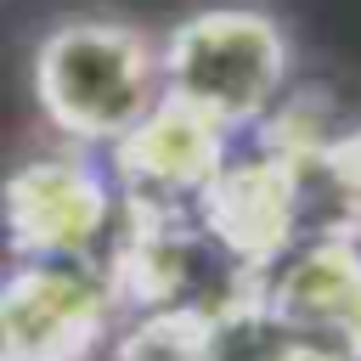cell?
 <instances>
[{"label": "cell", "instance_id": "8992f818", "mask_svg": "<svg viewBox=\"0 0 361 361\" xmlns=\"http://www.w3.org/2000/svg\"><path fill=\"white\" fill-rule=\"evenodd\" d=\"M265 316L310 350L361 361V248L338 237H299L259 271Z\"/></svg>", "mask_w": 361, "mask_h": 361}, {"label": "cell", "instance_id": "5b68a950", "mask_svg": "<svg viewBox=\"0 0 361 361\" xmlns=\"http://www.w3.org/2000/svg\"><path fill=\"white\" fill-rule=\"evenodd\" d=\"M113 180L124 192L130 214L164 220V214H197V197L231 158V135L209 124L203 113L158 96L113 147Z\"/></svg>", "mask_w": 361, "mask_h": 361}, {"label": "cell", "instance_id": "9c48e42d", "mask_svg": "<svg viewBox=\"0 0 361 361\" xmlns=\"http://www.w3.org/2000/svg\"><path fill=\"white\" fill-rule=\"evenodd\" d=\"M113 361H214L209 355V316L147 310L113 338Z\"/></svg>", "mask_w": 361, "mask_h": 361}, {"label": "cell", "instance_id": "52a82bcc", "mask_svg": "<svg viewBox=\"0 0 361 361\" xmlns=\"http://www.w3.org/2000/svg\"><path fill=\"white\" fill-rule=\"evenodd\" d=\"M197 226L243 271L259 276L299 243V158L276 141L248 158H226L209 192L197 197Z\"/></svg>", "mask_w": 361, "mask_h": 361}, {"label": "cell", "instance_id": "ba28073f", "mask_svg": "<svg viewBox=\"0 0 361 361\" xmlns=\"http://www.w3.org/2000/svg\"><path fill=\"white\" fill-rule=\"evenodd\" d=\"M299 158V237H338L361 248V124L322 135Z\"/></svg>", "mask_w": 361, "mask_h": 361}, {"label": "cell", "instance_id": "7a4b0ae2", "mask_svg": "<svg viewBox=\"0 0 361 361\" xmlns=\"http://www.w3.org/2000/svg\"><path fill=\"white\" fill-rule=\"evenodd\" d=\"M293 79L288 28L259 6H203L186 11L158 39V90L209 124L248 130L271 124Z\"/></svg>", "mask_w": 361, "mask_h": 361}, {"label": "cell", "instance_id": "3957f363", "mask_svg": "<svg viewBox=\"0 0 361 361\" xmlns=\"http://www.w3.org/2000/svg\"><path fill=\"white\" fill-rule=\"evenodd\" d=\"M113 288L90 259H17L0 282L6 361H90L113 338Z\"/></svg>", "mask_w": 361, "mask_h": 361}, {"label": "cell", "instance_id": "277c9868", "mask_svg": "<svg viewBox=\"0 0 361 361\" xmlns=\"http://www.w3.org/2000/svg\"><path fill=\"white\" fill-rule=\"evenodd\" d=\"M0 226L17 259H90L113 226V186L85 152H28L0 180Z\"/></svg>", "mask_w": 361, "mask_h": 361}, {"label": "cell", "instance_id": "6da1fadb", "mask_svg": "<svg viewBox=\"0 0 361 361\" xmlns=\"http://www.w3.org/2000/svg\"><path fill=\"white\" fill-rule=\"evenodd\" d=\"M28 79L45 124L73 147H113L164 96L152 34L102 11L51 23L34 45Z\"/></svg>", "mask_w": 361, "mask_h": 361}, {"label": "cell", "instance_id": "8fae6325", "mask_svg": "<svg viewBox=\"0 0 361 361\" xmlns=\"http://www.w3.org/2000/svg\"><path fill=\"white\" fill-rule=\"evenodd\" d=\"M0 361H6V327H0Z\"/></svg>", "mask_w": 361, "mask_h": 361}, {"label": "cell", "instance_id": "30bf717a", "mask_svg": "<svg viewBox=\"0 0 361 361\" xmlns=\"http://www.w3.org/2000/svg\"><path fill=\"white\" fill-rule=\"evenodd\" d=\"M271 361H344V355H327V350H310V344H293V338H288Z\"/></svg>", "mask_w": 361, "mask_h": 361}]
</instances>
